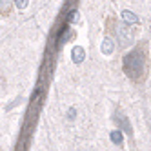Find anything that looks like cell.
Instances as JSON below:
<instances>
[{
  "label": "cell",
  "mask_w": 151,
  "mask_h": 151,
  "mask_svg": "<svg viewBox=\"0 0 151 151\" xmlns=\"http://www.w3.org/2000/svg\"><path fill=\"white\" fill-rule=\"evenodd\" d=\"M124 68H126V71H127L129 77H135L137 73H142V68H144V58H138L135 53H133V55H129V57L126 58Z\"/></svg>",
  "instance_id": "obj_1"
},
{
  "label": "cell",
  "mask_w": 151,
  "mask_h": 151,
  "mask_svg": "<svg viewBox=\"0 0 151 151\" xmlns=\"http://www.w3.org/2000/svg\"><path fill=\"white\" fill-rule=\"evenodd\" d=\"M111 140H113L115 144H120V142H122V135L118 133V131H115V133L111 135Z\"/></svg>",
  "instance_id": "obj_2"
}]
</instances>
